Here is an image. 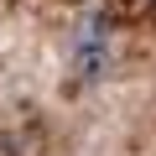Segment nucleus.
<instances>
[{
    "mask_svg": "<svg viewBox=\"0 0 156 156\" xmlns=\"http://www.w3.org/2000/svg\"><path fill=\"white\" fill-rule=\"evenodd\" d=\"M68 62L78 78H104L109 73V21L104 16H83L68 42Z\"/></svg>",
    "mask_w": 156,
    "mask_h": 156,
    "instance_id": "1",
    "label": "nucleus"
}]
</instances>
